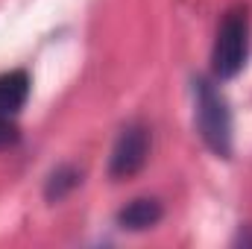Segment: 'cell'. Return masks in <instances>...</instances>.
I'll return each instance as SVG.
<instances>
[{
  "mask_svg": "<svg viewBox=\"0 0 252 249\" xmlns=\"http://www.w3.org/2000/svg\"><path fill=\"white\" fill-rule=\"evenodd\" d=\"M247 53H250V6L235 3L226 9L223 21L217 27V38H214V50H211L214 76L217 79L238 76L247 62Z\"/></svg>",
  "mask_w": 252,
  "mask_h": 249,
  "instance_id": "obj_2",
  "label": "cell"
},
{
  "mask_svg": "<svg viewBox=\"0 0 252 249\" xmlns=\"http://www.w3.org/2000/svg\"><path fill=\"white\" fill-rule=\"evenodd\" d=\"M30 97V76L27 70L0 73V118H12L24 109Z\"/></svg>",
  "mask_w": 252,
  "mask_h": 249,
  "instance_id": "obj_5",
  "label": "cell"
},
{
  "mask_svg": "<svg viewBox=\"0 0 252 249\" xmlns=\"http://www.w3.org/2000/svg\"><path fill=\"white\" fill-rule=\"evenodd\" d=\"M21 141V129L12 124V118H0V150H9Z\"/></svg>",
  "mask_w": 252,
  "mask_h": 249,
  "instance_id": "obj_7",
  "label": "cell"
},
{
  "mask_svg": "<svg viewBox=\"0 0 252 249\" xmlns=\"http://www.w3.org/2000/svg\"><path fill=\"white\" fill-rule=\"evenodd\" d=\"M161 217H164V205L156 196H138L118 211V226L124 232H147L158 226Z\"/></svg>",
  "mask_w": 252,
  "mask_h": 249,
  "instance_id": "obj_4",
  "label": "cell"
},
{
  "mask_svg": "<svg viewBox=\"0 0 252 249\" xmlns=\"http://www.w3.org/2000/svg\"><path fill=\"white\" fill-rule=\"evenodd\" d=\"M79 185H82V170L73 167V164H59L44 182V199L47 202H62L64 196H70Z\"/></svg>",
  "mask_w": 252,
  "mask_h": 249,
  "instance_id": "obj_6",
  "label": "cell"
},
{
  "mask_svg": "<svg viewBox=\"0 0 252 249\" xmlns=\"http://www.w3.org/2000/svg\"><path fill=\"white\" fill-rule=\"evenodd\" d=\"M193 121L214 156L232 158V112L220 88L205 76H193Z\"/></svg>",
  "mask_w": 252,
  "mask_h": 249,
  "instance_id": "obj_1",
  "label": "cell"
},
{
  "mask_svg": "<svg viewBox=\"0 0 252 249\" xmlns=\"http://www.w3.org/2000/svg\"><path fill=\"white\" fill-rule=\"evenodd\" d=\"M150 147H153V135L147 124H129L115 141L112 158H109V176L112 179H132L135 173L144 170L147 158H150Z\"/></svg>",
  "mask_w": 252,
  "mask_h": 249,
  "instance_id": "obj_3",
  "label": "cell"
}]
</instances>
